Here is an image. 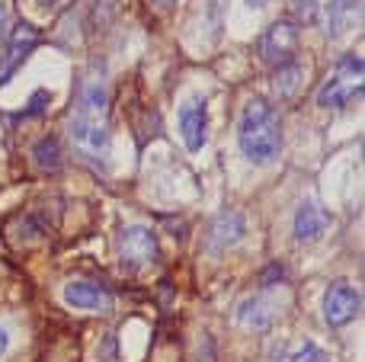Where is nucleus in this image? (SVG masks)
Returning a JSON list of instances; mask_svg holds the SVG:
<instances>
[{
  "mask_svg": "<svg viewBox=\"0 0 365 362\" xmlns=\"http://www.w3.org/2000/svg\"><path fill=\"white\" fill-rule=\"evenodd\" d=\"M285 362H330V356L324 350H317L314 343H308V346H302V350L295 353L292 359H285Z\"/></svg>",
  "mask_w": 365,
  "mask_h": 362,
  "instance_id": "dca6fc26",
  "label": "nucleus"
},
{
  "mask_svg": "<svg viewBox=\"0 0 365 362\" xmlns=\"http://www.w3.org/2000/svg\"><path fill=\"white\" fill-rule=\"evenodd\" d=\"M240 237H244V215L240 212H221L212 224V234H208V250L212 254H225Z\"/></svg>",
  "mask_w": 365,
  "mask_h": 362,
  "instance_id": "9d476101",
  "label": "nucleus"
},
{
  "mask_svg": "<svg viewBox=\"0 0 365 362\" xmlns=\"http://www.w3.org/2000/svg\"><path fill=\"white\" fill-rule=\"evenodd\" d=\"M32 157H36V167L55 173L58 167H61V141H58L55 135H45V138H38L36 145H32Z\"/></svg>",
  "mask_w": 365,
  "mask_h": 362,
  "instance_id": "ddd939ff",
  "label": "nucleus"
},
{
  "mask_svg": "<svg viewBox=\"0 0 365 362\" xmlns=\"http://www.w3.org/2000/svg\"><path fill=\"white\" fill-rule=\"evenodd\" d=\"M362 96V58L359 55H343L336 64L334 77L317 90V106L324 109H343Z\"/></svg>",
  "mask_w": 365,
  "mask_h": 362,
  "instance_id": "7ed1b4c3",
  "label": "nucleus"
},
{
  "mask_svg": "<svg viewBox=\"0 0 365 362\" xmlns=\"http://www.w3.org/2000/svg\"><path fill=\"white\" fill-rule=\"evenodd\" d=\"M208 103L205 96H192V100L182 103L180 109V135H182V145L189 151H199L208 138Z\"/></svg>",
  "mask_w": 365,
  "mask_h": 362,
  "instance_id": "6e6552de",
  "label": "nucleus"
},
{
  "mask_svg": "<svg viewBox=\"0 0 365 362\" xmlns=\"http://www.w3.org/2000/svg\"><path fill=\"white\" fill-rule=\"evenodd\" d=\"M295 13H298V19H304V23H314L317 0H295Z\"/></svg>",
  "mask_w": 365,
  "mask_h": 362,
  "instance_id": "f3484780",
  "label": "nucleus"
},
{
  "mask_svg": "<svg viewBox=\"0 0 365 362\" xmlns=\"http://www.w3.org/2000/svg\"><path fill=\"white\" fill-rule=\"evenodd\" d=\"M359 308H362V299L349 282H334V286L327 289V295H324V321H327L330 327L349 324V321L359 314Z\"/></svg>",
  "mask_w": 365,
  "mask_h": 362,
  "instance_id": "423d86ee",
  "label": "nucleus"
},
{
  "mask_svg": "<svg viewBox=\"0 0 365 362\" xmlns=\"http://www.w3.org/2000/svg\"><path fill=\"white\" fill-rule=\"evenodd\" d=\"M51 96H48V90H36V96H32V103H29V109H26V115H42L45 113V103H48Z\"/></svg>",
  "mask_w": 365,
  "mask_h": 362,
  "instance_id": "a211bd4d",
  "label": "nucleus"
},
{
  "mask_svg": "<svg viewBox=\"0 0 365 362\" xmlns=\"http://www.w3.org/2000/svg\"><path fill=\"white\" fill-rule=\"evenodd\" d=\"M295 48H298V26L292 19H279L263 32L259 58L266 64H272V68H282V64L295 61Z\"/></svg>",
  "mask_w": 365,
  "mask_h": 362,
  "instance_id": "39448f33",
  "label": "nucleus"
},
{
  "mask_svg": "<svg viewBox=\"0 0 365 362\" xmlns=\"http://www.w3.org/2000/svg\"><path fill=\"white\" fill-rule=\"evenodd\" d=\"M64 301L81 311H109L113 308V295L106 286H96V282H68L64 286Z\"/></svg>",
  "mask_w": 365,
  "mask_h": 362,
  "instance_id": "1a4fd4ad",
  "label": "nucleus"
},
{
  "mask_svg": "<svg viewBox=\"0 0 365 362\" xmlns=\"http://www.w3.org/2000/svg\"><path fill=\"white\" fill-rule=\"evenodd\" d=\"M282 276H285L282 267H269V269H266V279H263V282H266V286H269V282H276V279L282 282Z\"/></svg>",
  "mask_w": 365,
  "mask_h": 362,
  "instance_id": "aec40b11",
  "label": "nucleus"
},
{
  "mask_svg": "<svg viewBox=\"0 0 365 362\" xmlns=\"http://www.w3.org/2000/svg\"><path fill=\"white\" fill-rule=\"evenodd\" d=\"M71 138L83 157L106 164L109 157V93L103 81H87L71 113Z\"/></svg>",
  "mask_w": 365,
  "mask_h": 362,
  "instance_id": "f257e3e1",
  "label": "nucleus"
},
{
  "mask_svg": "<svg viewBox=\"0 0 365 362\" xmlns=\"http://www.w3.org/2000/svg\"><path fill=\"white\" fill-rule=\"evenodd\" d=\"M6 343H10V337H6V331H4V327H0V353L6 350Z\"/></svg>",
  "mask_w": 365,
  "mask_h": 362,
  "instance_id": "4be33fe9",
  "label": "nucleus"
},
{
  "mask_svg": "<svg viewBox=\"0 0 365 362\" xmlns=\"http://www.w3.org/2000/svg\"><path fill=\"white\" fill-rule=\"evenodd\" d=\"M115 250H119V263L125 273H141V269L154 267L160 260L158 234L145 224H128L115 237Z\"/></svg>",
  "mask_w": 365,
  "mask_h": 362,
  "instance_id": "20e7f679",
  "label": "nucleus"
},
{
  "mask_svg": "<svg viewBox=\"0 0 365 362\" xmlns=\"http://www.w3.org/2000/svg\"><path fill=\"white\" fill-rule=\"evenodd\" d=\"M10 38V6L6 0H0V45Z\"/></svg>",
  "mask_w": 365,
  "mask_h": 362,
  "instance_id": "6ab92c4d",
  "label": "nucleus"
},
{
  "mask_svg": "<svg viewBox=\"0 0 365 362\" xmlns=\"http://www.w3.org/2000/svg\"><path fill=\"white\" fill-rule=\"evenodd\" d=\"M327 224H330V218H327V212H324L321 205H314V202L298 205V212H295V237H298V244L321 241L324 231H327Z\"/></svg>",
  "mask_w": 365,
  "mask_h": 362,
  "instance_id": "9b49d317",
  "label": "nucleus"
},
{
  "mask_svg": "<svg viewBox=\"0 0 365 362\" xmlns=\"http://www.w3.org/2000/svg\"><path fill=\"white\" fill-rule=\"evenodd\" d=\"M36 45H38V32L32 29L29 23H19L16 29H13V36L6 38V51L0 55V87L16 74V68L29 58V51L36 48Z\"/></svg>",
  "mask_w": 365,
  "mask_h": 362,
  "instance_id": "0eeeda50",
  "label": "nucleus"
},
{
  "mask_svg": "<svg viewBox=\"0 0 365 362\" xmlns=\"http://www.w3.org/2000/svg\"><path fill=\"white\" fill-rule=\"evenodd\" d=\"M269 321H272V314H269V305H266L263 299H247L244 305H240V324L266 327Z\"/></svg>",
  "mask_w": 365,
  "mask_h": 362,
  "instance_id": "2eb2a0df",
  "label": "nucleus"
},
{
  "mask_svg": "<svg viewBox=\"0 0 365 362\" xmlns=\"http://www.w3.org/2000/svg\"><path fill=\"white\" fill-rule=\"evenodd\" d=\"M240 151L253 164H272L282 151V125H279L276 109L266 100H250L240 113L237 125Z\"/></svg>",
  "mask_w": 365,
  "mask_h": 362,
  "instance_id": "f03ea898",
  "label": "nucleus"
},
{
  "mask_svg": "<svg viewBox=\"0 0 365 362\" xmlns=\"http://www.w3.org/2000/svg\"><path fill=\"white\" fill-rule=\"evenodd\" d=\"M304 77V68L298 61H289L282 64V68H276V77H272V87H276L279 96H295L298 83H302Z\"/></svg>",
  "mask_w": 365,
  "mask_h": 362,
  "instance_id": "4468645a",
  "label": "nucleus"
},
{
  "mask_svg": "<svg viewBox=\"0 0 365 362\" xmlns=\"http://www.w3.org/2000/svg\"><path fill=\"white\" fill-rule=\"evenodd\" d=\"M266 4H269V0H247V6H250V10H263Z\"/></svg>",
  "mask_w": 365,
  "mask_h": 362,
  "instance_id": "412c9836",
  "label": "nucleus"
},
{
  "mask_svg": "<svg viewBox=\"0 0 365 362\" xmlns=\"http://www.w3.org/2000/svg\"><path fill=\"white\" fill-rule=\"evenodd\" d=\"M158 4H164V6H167V4H173V0H158Z\"/></svg>",
  "mask_w": 365,
  "mask_h": 362,
  "instance_id": "5701e85b",
  "label": "nucleus"
},
{
  "mask_svg": "<svg viewBox=\"0 0 365 362\" xmlns=\"http://www.w3.org/2000/svg\"><path fill=\"white\" fill-rule=\"evenodd\" d=\"M359 16H362L359 0H330L327 4V36L343 38L349 29L359 26Z\"/></svg>",
  "mask_w": 365,
  "mask_h": 362,
  "instance_id": "f8f14e48",
  "label": "nucleus"
}]
</instances>
